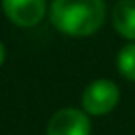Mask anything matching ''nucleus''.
Wrapping results in <instances>:
<instances>
[{
	"mask_svg": "<svg viewBox=\"0 0 135 135\" xmlns=\"http://www.w3.org/2000/svg\"><path fill=\"white\" fill-rule=\"evenodd\" d=\"M105 18L103 0H54L50 20L62 34L81 38L95 34Z\"/></svg>",
	"mask_w": 135,
	"mask_h": 135,
	"instance_id": "nucleus-1",
	"label": "nucleus"
},
{
	"mask_svg": "<svg viewBox=\"0 0 135 135\" xmlns=\"http://www.w3.org/2000/svg\"><path fill=\"white\" fill-rule=\"evenodd\" d=\"M119 101V88L111 80H95L85 88L81 107L89 115H105L113 111Z\"/></svg>",
	"mask_w": 135,
	"mask_h": 135,
	"instance_id": "nucleus-2",
	"label": "nucleus"
},
{
	"mask_svg": "<svg viewBox=\"0 0 135 135\" xmlns=\"http://www.w3.org/2000/svg\"><path fill=\"white\" fill-rule=\"evenodd\" d=\"M89 131H91V123L85 111L64 107L56 111L48 121L46 135H89Z\"/></svg>",
	"mask_w": 135,
	"mask_h": 135,
	"instance_id": "nucleus-3",
	"label": "nucleus"
},
{
	"mask_svg": "<svg viewBox=\"0 0 135 135\" xmlns=\"http://www.w3.org/2000/svg\"><path fill=\"white\" fill-rule=\"evenodd\" d=\"M2 12L16 26L32 28L46 14V0H2Z\"/></svg>",
	"mask_w": 135,
	"mask_h": 135,
	"instance_id": "nucleus-4",
	"label": "nucleus"
},
{
	"mask_svg": "<svg viewBox=\"0 0 135 135\" xmlns=\"http://www.w3.org/2000/svg\"><path fill=\"white\" fill-rule=\"evenodd\" d=\"M111 22L117 34L135 42V0H117L111 12Z\"/></svg>",
	"mask_w": 135,
	"mask_h": 135,
	"instance_id": "nucleus-5",
	"label": "nucleus"
},
{
	"mask_svg": "<svg viewBox=\"0 0 135 135\" xmlns=\"http://www.w3.org/2000/svg\"><path fill=\"white\" fill-rule=\"evenodd\" d=\"M117 70L125 80L135 81V44H127L117 54Z\"/></svg>",
	"mask_w": 135,
	"mask_h": 135,
	"instance_id": "nucleus-6",
	"label": "nucleus"
},
{
	"mask_svg": "<svg viewBox=\"0 0 135 135\" xmlns=\"http://www.w3.org/2000/svg\"><path fill=\"white\" fill-rule=\"evenodd\" d=\"M4 60H6V50H4V44L0 42V66L4 64Z\"/></svg>",
	"mask_w": 135,
	"mask_h": 135,
	"instance_id": "nucleus-7",
	"label": "nucleus"
}]
</instances>
